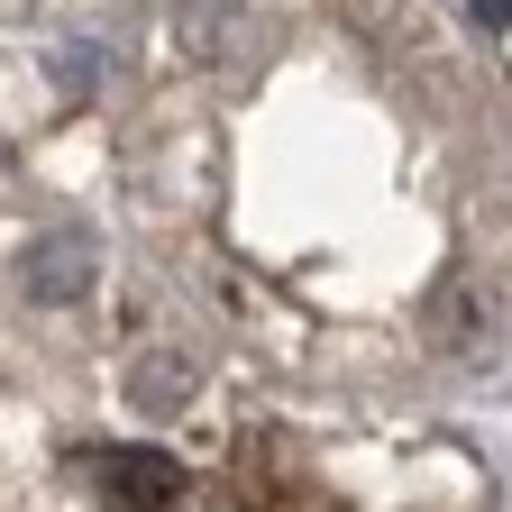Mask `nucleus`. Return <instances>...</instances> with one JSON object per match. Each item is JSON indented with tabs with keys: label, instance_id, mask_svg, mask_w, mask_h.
Wrapping results in <instances>:
<instances>
[{
	"label": "nucleus",
	"instance_id": "1",
	"mask_svg": "<svg viewBox=\"0 0 512 512\" xmlns=\"http://www.w3.org/2000/svg\"><path fill=\"white\" fill-rule=\"evenodd\" d=\"M119 220L275 375L384 394L512 357V110L403 0H183L128 74Z\"/></svg>",
	"mask_w": 512,
	"mask_h": 512
}]
</instances>
